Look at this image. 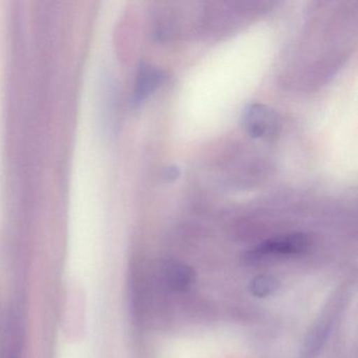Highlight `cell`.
Returning a JSON list of instances; mask_svg holds the SVG:
<instances>
[{"mask_svg": "<svg viewBox=\"0 0 358 358\" xmlns=\"http://www.w3.org/2000/svg\"><path fill=\"white\" fill-rule=\"evenodd\" d=\"M245 129L253 138H272L280 127V117L263 104H251L245 110Z\"/></svg>", "mask_w": 358, "mask_h": 358, "instance_id": "3", "label": "cell"}, {"mask_svg": "<svg viewBox=\"0 0 358 358\" xmlns=\"http://www.w3.org/2000/svg\"><path fill=\"white\" fill-rule=\"evenodd\" d=\"M24 333L22 312L15 308L8 310L0 322V358H22Z\"/></svg>", "mask_w": 358, "mask_h": 358, "instance_id": "1", "label": "cell"}, {"mask_svg": "<svg viewBox=\"0 0 358 358\" xmlns=\"http://www.w3.org/2000/svg\"><path fill=\"white\" fill-rule=\"evenodd\" d=\"M310 240L306 234H292L278 236L262 243L247 252L245 259L249 263H255L271 255H297L308 250Z\"/></svg>", "mask_w": 358, "mask_h": 358, "instance_id": "2", "label": "cell"}, {"mask_svg": "<svg viewBox=\"0 0 358 358\" xmlns=\"http://www.w3.org/2000/svg\"><path fill=\"white\" fill-rule=\"evenodd\" d=\"M163 79H164V75L156 66L142 64L138 69L135 91H134L135 104L141 103L148 96L152 95L160 87Z\"/></svg>", "mask_w": 358, "mask_h": 358, "instance_id": "5", "label": "cell"}, {"mask_svg": "<svg viewBox=\"0 0 358 358\" xmlns=\"http://www.w3.org/2000/svg\"><path fill=\"white\" fill-rule=\"evenodd\" d=\"M163 280L176 292L187 290L196 282V272L190 266L178 261H169L163 265Z\"/></svg>", "mask_w": 358, "mask_h": 358, "instance_id": "4", "label": "cell"}, {"mask_svg": "<svg viewBox=\"0 0 358 358\" xmlns=\"http://www.w3.org/2000/svg\"><path fill=\"white\" fill-rule=\"evenodd\" d=\"M278 287H280V282L274 276L259 275L251 280L249 291L253 296L264 299L275 293Z\"/></svg>", "mask_w": 358, "mask_h": 358, "instance_id": "6", "label": "cell"}, {"mask_svg": "<svg viewBox=\"0 0 358 358\" xmlns=\"http://www.w3.org/2000/svg\"><path fill=\"white\" fill-rule=\"evenodd\" d=\"M329 331H330L329 327L327 324H322L320 326L315 327L314 330L310 333L305 343V353L307 357L308 356L312 357V356L317 354V352L320 351V348L322 347L324 341H326Z\"/></svg>", "mask_w": 358, "mask_h": 358, "instance_id": "7", "label": "cell"}]
</instances>
